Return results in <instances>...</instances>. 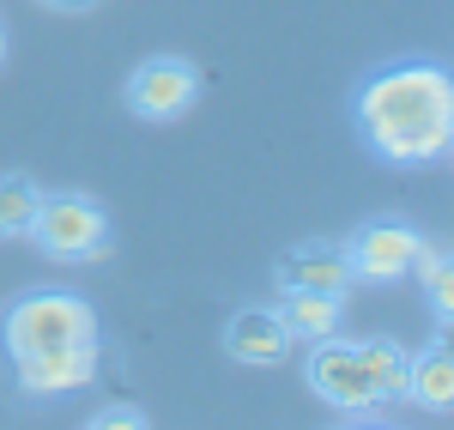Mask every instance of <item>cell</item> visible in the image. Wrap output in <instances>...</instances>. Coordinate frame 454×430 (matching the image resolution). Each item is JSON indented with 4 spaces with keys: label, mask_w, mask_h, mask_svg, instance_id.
Returning <instances> with one entry per match:
<instances>
[{
    "label": "cell",
    "mask_w": 454,
    "mask_h": 430,
    "mask_svg": "<svg viewBox=\"0 0 454 430\" xmlns=\"http://www.w3.org/2000/svg\"><path fill=\"white\" fill-rule=\"evenodd\" d=\"M351 128L370 158L394 170H424L454 152V79L430 55H406L387 67L364 73L351 91Z\"/></svg>",
    "instance_id": "6da1fadb"
},
{
    "label": "cell",
    "mask_w": 454,
    "mask_h": 430,
    "mask_svg": "<svg viewBox=\"0 0 454 430\" xmlns=\"http://www.w3.org/2000/svg\"><path fill=\"white\" fill-rule=\"evenodd\" d=\"M98 309L67 285H36L19 291L6 309H0V352L6 364L36 358V352H61V346H85L98 340Z\"/></svg>",
    "instance_id": "7a4b0ae2"
},
{
    "label": "cell",
    "mask_w": 454,
    "mask_h": 430,
    "mask_svg": "<svg viewBox=\"0 0 454 430\" xmlns=\"http://www.w3.org/2000/svg\"><path fill=\"white\" fill-rule=\"evenodd\" d=\"M25 237H31L36 254H49V261H61V267H79V261H104L109 254L115 224H109L104 200H91V194H79V188H43Z\"/></svg>",
    "instance_id": "3957f363"
},
{
    "label": "cell",
    "mask_w": 454,
    "mask_h": 430,
    "mask_svg": "<svg viewBox=\"0 0 454 430\" xmlns=\"http://www.w3.org/2000/svg\"><path fill=\"white\" fill-rule=\"evenodd\" d=\"M303 382H309L315 400H327V406L346 412V418H376V412H382V395H376V376H370V364H364V346L346 340V333L309 340V352H303Z\"/></svg>",
    "instance_id": "277c9868"
},
{
    "label": "cell",
    "mask_w": 454,
    "mask_h": 430,
    "mask_svg": "<svg viewBox=\"0 0 454 430\" xmlns=\"http://www.w3.org/2000/svg\"><path fill=\"white\" fill-rule=\"evenodd\" d=\"M340 249H346L351 285H400V279L419 273L430 237H424V224H412V218H370V224L351 231Z\"/></svg>",
    "instance_id": "5b68a950"
},
{
    "label": "cell",
    "mask_w": 454,
    "mask_h": 430,
    "mask_svg": "<svg viewBox=\"0 0 454 430\" xmlns=\"http://www.w3.org/2000/svg\"><path fill=\"white\" fill-rule=\"evenodd\" d=\"M121 104L140 121H182L200 104V67L188 55H145L140 67L121 79Z\"/></svg>",
    "instance_id": "8992f818"
},
{
    "label": "cell",
    "mask_w": 454,
    "mask_h": 430,
    "mask_svg": "<svg viewBox=\"0 0 454 430\" xmlns=\"http://www.w3.org/2000/svg\"><path fill=\"white\" fill-rule=\"evenodd\" d=\"M98 364H104V346L85 340V346H61V352H36V358L12 364V382L25 400H61L79 395L85 382H98Z\"/></svg>",
    "instance_id": "52a82bcc"
},
{
    "label": "cell",
    "mask_w": 454,
    "mask_h": 430,
    "mask_svg": "<svg viewBox=\"0 0 454 430\" xmlns=\"http://www.w3.org/2000/svg\"><path fill=\"white\" fill-rule=\"evenodd\" d=\"M291 346H297V340L285 333L279 309H267V303H248V309H237V316L224 322V358L248 364V370H267V364H279Z\"/></svg>",
    "instance_id": "ba28073f"
},
{
    "label": "cell",
    "mask_w": 454,
    "mask_h": 430,
    "mask_svg": "<svg viewBox=\"0 0 454 430\" xmlns=\"http://www.w3.org/2000/svg\"><path fill=\"white\" fill-rule=\"evenodd\" d=\"M279 285L333 291V297H346V291H351L346 249H340V243H297V249H285L279 254Z\"/></svg>",
    "instance_id": "9c48e42d"
},
{
    "label": "cell",
    "mask_w": 454,
    "mask_h": 430,
    "mask_svg": "<svg viewBox=\"0 0 454 430\" xmlns=\"http://www.w3.org/2000/svg\"><path fill=\"white\" fill-rule=\"evenodd\" d=\"M406 400L430 412V418H449L454 412V352L449 340H430L424 352H412L406 364Z\"/></svg>",
    "instance_id": "30bf717a"
},
{
    "label": "cell",
    "mask_w": 454,
    "mask_h": 430,
    "mask_svg": "<svg viewBox=\"0 0 454 430\" xmlns=\"http://www.w3.org/2000/svg\"><path fill=\"white\" fill-rule=\"evenodd\" d=\"M285 297L273 303L279 309V322L291 340H327V333H340L346 327V297H333V291H297V285H279Z\"/></svg>",
    "instance_id": "8fae6325"
},
{
    "label": "cell",
    "mask_w": 454,
    "mask_h": 430,
    "mask_svg": "<svg viewBox=\"0 0 454 430\" xmlns=\"http://www.w3.org/2000/svg\"><path fill=\"white\" fill-rule=\"evenodd\" d=\"M357 346H364V364H370V376H376L382 406H406V364H412V352H406L400 340H387V333H370V340H357Z\"/></svg>",
    "instance_id": "7c38bea8"
},
{
    "label": "cell",
    "mask_w": 454,
    "mask_h": 430,
    "mask_svg": "<svg viewBox=\"0 0 454 430\" xmlns=\"http://www.w3.org/2000/svg\"><path fill=\"white\" fill-rule=\"evenodd\" d=\"M412 279H419L424 297H430V316H436V327H449V322H454V254H449V243H430Z\"/></svg>",
    "instance_id": "4fadbf2b"
},
{
    "label": "cell",
    "mask_w": 454,
    "mask_h": 430,
    "mask_svg": "<svg viewBox=\"0 0 454 430\" xmlns=\"http://www.w3.org/2000/svg\"><path fill=\"white\" fill-rule=\"evenodd\" d=\"M36 176H0V243H12V237H25V224L36 213Z\"/></svg>",
    "instance_id": "5bb4252c"
},
{
    "label": "cell",
    "mask_w": 454,
    "mask_h": 430,
    "mask_svg": "<svg viewBox=\"0 0 454 430\" xmlns=\"http://www.w3.org/2000/svg\"><path fill=\"white\" fill-rule=\"evenodd\" d=\"M152 418H145V406H134V400H109V406H98L91 418H85V430H145Z\"/></svg>",
    "instance_id": "9a60e30c"
},
{
    "label": "cell",
    "mask_w": 454,
    "mask_h": 430,
    "mask_svg": "<svg viewBox=\"0 0 454 430\" xmlns=\"http://www.w3.org/2000/svg\"><path fill=\"white\" fill-rule=\"evenodd\" d=\"M36 6H49V12H91V6H104V0H36Z\"/></svg>",
    "instance_id": "2e32d148"
},
{
    "label": "cell",
    "mask_w": 454,
    "mask_h": 430,
    "mask_svg": "<svg viewBox=\"0 0 454 430\" xmlns=\"http://www.w3.org/2000/svg\"><path fill=\"white\" fill-rule=\"evenodd\" d=\"M6 49H12V43H6V19H0V67H6Z\"/></svg>",
    "instance_id": "e0dca14e"
}]
</instances>
